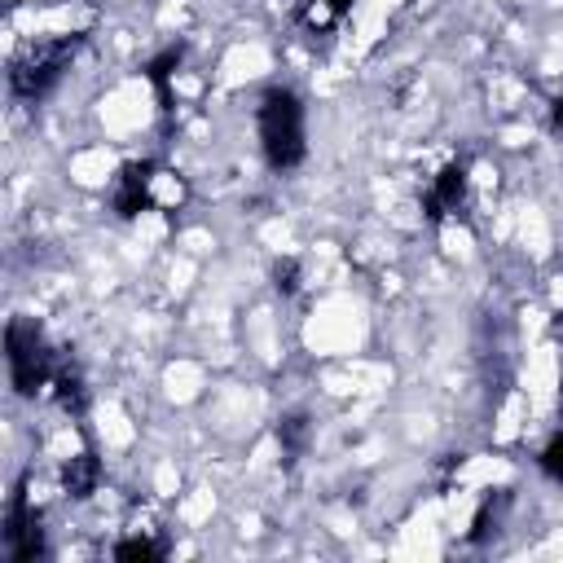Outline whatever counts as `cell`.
Returning a JSON list of instances; mask_svg holds the SVG:
<instances>
[{
	"label": "cell",
	"instance_id": "obj_1",
	"mask_svg": "<svg viewBox=\"0 0 563 563\" xmlns=\"http://www.w3.org/2000/svg\"><path fill=\"white\" fill-rule=\"evenodd\" d=\"M260 150L268 167L290 172L303 163L308 141H303V106L290 88H268L260 97Z\"/></svg>",
	"mask_w": 563,
	"mask_h": 563
},
{
	"label": "cell",
	"instance_id": "obj_2",
	"mask_svg": "<svg viewBox=\"0 0 563 563\" xmlns=\"http://www.w3.org/2000/svg\"><path fill=\"white\" fill-rule=\"evenodd\" d=\"M79 44H84V35H53V40L31 44L26 53H18V57L9 62V88H13L18 97H26V101L44 97V92L62 79V70L75 62Z\"/></svg>",
	"mask_w": 563,
	"mask_h": 563
},
{
	"label": "cell",
	"instance_id": "obj_3",
	"mask_svg": "<svg viewBox=\"0 0 563 563\" xmlns=\"http://www.w3.org/2000/svg\"><path fill=\"white\" fill-rule=\"evenodd\" d=\"M4 361H9L13 387L22 396H35L40 387L53 383L62 356L48 347V339H44V330L35 321H9V330H4Z\"/></svg>",
	"mask_w": 563,
	"mask_h": 563
},
{
	"label": "cell",
	"instance_id": "obj_4",
	"mask_svg": "<svg viewBox=\"0 0 563 563\" xmlns=\"http://www.w3.org/2000/svg\"><path fill=\"white\" fill-rule=\"evenodd\" d=\"M4 554L13 563H35L44 554V528H40V515L35 506L26 501V493L18 488L9 497V515H4Z\"/></svg>",
	"mask_w": 563,
	"mask_h": 563
},
{
	"label": "cell",
	"instance_id": "obj_5",
	"mask_svg": "<svg viewBox=\"0 0 563 563\" xmlns=\"http://www.w3.org/2000/svg\"><path fill=\"white\" fill-rule=\"evenodd\" d=\"M466 198H471V163H466V158H453V163H444L440 176L431 180L427 216H431V220L457 216V211H466Z\"/></svg>",
	"mask_w": 563,
	"mask_h": 563
},
{
	"label": "cell",
	"instance_id": "obj_6",
	"mask_svg": "<svg viewBox=\"0 0 563 563\" xmlns=\"http://www.w3.org/2000/svg\"><path fill=\"white\" fill-rule=\"evenodd\" d=\"M150 167H154L150 158L119 167V180H114V211H119L123 220L150 211Z\"/></svg>",
	"mask_w": 563,
	"mask_h": 563
},
{
	"label": "cell",
	"instance_id": "obj_7",
	"mask_svg": "<svg viewBox=\"0 0 563 563\" xmlns=\"http://www.w3.org/2000/svg\"><path fill=\"white\" fill-rule=\"evenodd\" d=\"M189 202V185L180 172L154 163L150 167V211H180Z\"/></svg>",
	"mask_w": 563,
	"mask_h": 563
},
{
	"label": "cell",
	"instance_id": "obj_8",
	"mask_svg": "<svg viewBox=\"0 0 563 563\" xmlns=\"http://www.w3.org/2000/svg\"><path fill=\"white\" fill-rule=\"evenodd\" d=\"M97 484H101V462H97V453H92V449H84V453L66 457V466H62V488H66V497L84 501V497H92V493H97Z\"/></svg>",
	"mask_w": 563,
	"mask_h": 563
},
{
	"label": "cell",
	"instance_id": "obj_9",
	"mask_svg": "<svg viewBox=\"0 0 563 563\" xmlns=\"http://www.w3.org/2000/svg\"><path fill=\"white\" fill-rule=\"evenodd\" d=\"M180 62H185V48L180 44H172V48H163L150 66H145V79L158 88V101H163V110H172V79L180 75Z\"/></svg>",
	"mask_w": 563,
	"mask_h": 563
},
{
	"label": "cell",
	"instance_id": "obj_10",
	"mask_svg": "<svg viewBox=\"0 0 563 563\" xmlns=\"http://www.w3.org/2000/svg\"><path fill=\"white\" fill-rule=\"evenodd\" d=\"M53 396H57V405L62 409H70V413H84V405H88V391H84V378H79V369L70 365V361H57V374H53Z\"/></svg>",
	"mask_w": 563,
	"mask_h": 563
},
{
	"label": "cell",
	"instance_id": "obj_11",
	"mask_svg": "<svg viewBox=\"0 0 563 563\" xmlns=\"http://www.w3.org/2000/svg\"><path fill=\"white\" fill-rule=\"evenodd\" d=\"M347 9H352V0H303L299 4V22L308 31H330V26H339V18Z\"/></svg>",
	"mask_w": 563,
	"mask_h": 563
},
{
	"label": "cell",
	"instance_id": "obj_12",
	"mask_svg": "<svg viewBox=\"0 0 563 563\" xmlns=\"http://www.w3.org/2000/svg\"><path fill=\"white\" fill-rule=\"evenodd\" d=\"M308 440H312V422H308L303 413H290V418L277 422V444H282L286 462H295V457L308 449Z\"/></svg>",
	"mask_w": 563,
	"mask_h": 563
},
{
	"label": "cell",
	"instance_id": "obj_13",
	"mask_svg": "<svg viewBox=\"0 0 563 563\" xmlns=\"http://www.w3.org/2000/svg\"><path fill=\"white\" fill-rule=\"evenodd\" d=\"M114 559H123V563H154V559H163V545L158 541H150V537H123V541H114V550H110Z\"/></svg>",
	"mask_w": 563,
	"mask_h": 563
},
{
	"label": "cell",
	"instance_id": "obj_14",
	"mask_svg": "<svg viewBox=\"0 0 563 563\" xmlns=\"http://www.w3.org/2000/svg\"><path fill=\"white\" fill-rule=\"evenodd\" d=\"M541 471L554 479V484H563V427L550 435V444L541 449Z\"/></svg>",
	"mask_w": 563,
	"mask_h": 563
},
{
	"label": "cell",
	"instance_id": "obj_15",
	"mask_svg": "<svg viewBox=\"0 0 563 563\" xmlns=\"http://www.w3.org/2000/svg\"><path fill=\"white\" fill-rule=\"evenodd\" d=\"M273 277H277V290H282V295H295V286H299V264H295V260H282Z\"/></svg>",
	"mask_w": 563,
	"mask_h": 563
},
{
	"label": "cell",
	"instance_id": "obj_16",
	"mask_svg": "<svg viewBox=\"0 0 563 563\" xmlns=\"http://www.w3.org/2000/svg\"><path fill=\"white\" fill-rule=\"evenodd\" d=\"M554 123H559V128H563V97H559V101H554Z\"/></svg>",
	"mask_w": 563,
	"mask_h": 563
}]
</instances>
